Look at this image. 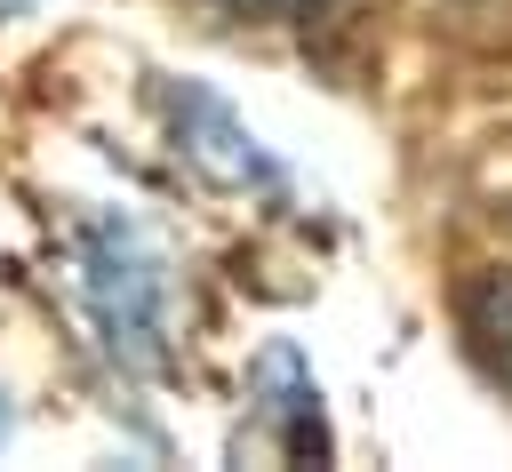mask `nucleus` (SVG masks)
I'll use <instances>...</instances> for the list:
<instances>
[{
    "label": "nucleus",
    "instance_id": "423d86ee",
    "mask_svg": "<svg viewBox=\"0 0 512 472\" xmlns=\"http://www.w3.org/2000/svg\"><path fill=\"white\" fill-rule=\"evenodd\" d=\"M8 432H16V408H8V392H0V440H8Z\"/></svg>",
    "mask_w": 512,
    "mask_h": 472
},
{
    "label": "nucleus",
    "instance_id": "f03ea898",
    "mask_svg": "<svg viewBox=\"0 0 512 472\" xmlns=\"http://www.w3.org/2000/svg\"><path fill=\"white\" fill-rule=\"evenodd\" d=\"M160 104H168L176 152H184L208 184H224V192H280V160L248 136V120H240L208 80H168Z\"/></svg>",
    "mask_w": 512,
    "mask_h": 472
},
{
    "label": "nucleus",
    "instance_id": "f257e3e1",
    "mask_svg": "<svg viewBox=\"0 0 512 472\" xmlns=\"http://www.w3.org/2000/svg\"><path fill=\"white\" fill-rule=\"evenodd\" d=\"M80 304L104 336V352L128 368V376H160L168 368V336H176V280H168V256L160 240L104 208L80 224Z\"/></svg>",
    "mask_w": 512,
    "mask_h": 472
},
{
    "label": "nucleus",
    "instance_id": "7ed1b4c3",
    "mask_svg": "<svg viewBox=\"0 0 512 472\" xmlns=\"http://www.w3.org/2000/svg\"><path fill=\"white\" fill-rule=\"evenodd\" d=\"M456 328H464L472 360H480L496 384H512V264H480V272L464 280Z\"/></svg>",
    "mask_w": 512,
    "mask_h": 472
},
{
    "label": "nucleus",
    "instance_id": "39448f33",
    "mask_svg": "<svg viewBox=\"0 0 512 472\" xmlns=\"http://www.w3.org/2000/svg\"><path fill=\"white\" fill-rule=\"evenodd\" d=\"M224 16H240V24H280V16H312L320 0H216Z\"/></svg>",
    "mask_w": 512,
    "mask_h": 472
},
{
    "label": "nucleus",
    "instance_id": "20e7f679",
    "mask_svg": "<svg viewBox=\"0 0 512 472\" xmlns=\"http://www.w3.org/2000/svg\"><path fill=\"white\" fill-rule=\"evenodd\" d=\"M264 376L280 384V392H272V416H280V448H288V456H304V448H312V456H328V424H320V384L304 376V360H296L288 344H272V352H264Z\"/></svg>",
    "mask_w": 512,
    "mask_h": 472
}]
</instances>
